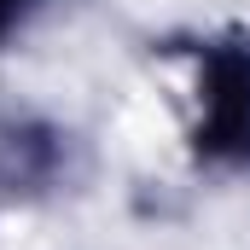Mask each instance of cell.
I'll list each match as a JSON object with an SVG mask.
<instances>
[{
	"instance_id": "1",
	"label": "cell",
	"mask_w": 250,
	"mask_h": 250,
	"mask_svg": "<svg viewBox=\"0 0 250 250\" xmlns=\"http://www.w3.org/2000/svg\"><path fill=\"white\" fill-rule=\"evenodd\" d=\"M192 59L187 151L204 169H250V35H204Z\"/></svg>"
},
{
	"instance_id": "2",
	"label": "cell",
	"mask_w": 250,
	"mask_h": 250,
	"mask_svg": "<svg viewBox=\"0 0 250 250\" xmlns=\"http://www.w3.org/2000/svg\"><path fill=\"white\" fill-rule=\"evenodd\" d=\"M47 12V0H0V53L29 35V23Z\"/></svg>"
}]
</instances>
